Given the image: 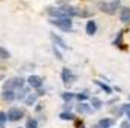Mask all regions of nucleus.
Instances as JSON below:
<instances>
[{"mask_svg":"<svg viewBox=\"0 0 130 128\" xmlns=\"http://www.w3.org/2000/svg\"><path fill=\"white\" fill-rule=\"evenodd\" d=\"M50 23L55 24V26H58V27H59L61 30H64V32H70V30L73 29V21H71V18H67V17L53 18V20H50Z\"/></svg>","mask_w":130,"mask_h":128,"instance_id":"obj_1","label":"nucleus"},{"mask_svg":"<svg viewBox=\"0 0 130 128\" xmlns=\"http://www.w3.org/2000/svg\"><path fill=\"white\" fill-rule=\"evenodd\" d=\"M118 6H120V0H112L110 3H100V5H98L100 11H103V12H106V14H110V15L117 12Z\"/></svg>","mask_w":130,"mask_h":128,"instance_id":"obj_2","label":"nucleus"},{"mask_svg":"<svg viewBox=\"0 0 130 128\" xmlns=\"http://www.w3.org/2000/svg\"><path fill=\"white\" fill-rule=\"evenodd\" d=\"M21 116H23V110L12 107V109H9V110H8L6 119H8V121H11V122H15V121H18V119H21Z\"/></svg>","mask_w":130,"mask_h":128,"instance_id":"obj_3","label":"nucleus"},{"mask_svg":"<svg viewBox=\"0 0 130 128\" xmlns=\"http://www.w3.org/2000/svg\"><path fill=\"white\" fill-rule=\"evenodd\" d=\"M23 83H24L23 78H11V80H8V81L5 83V89H6V91H11L12 88H21Z\"/></svg>","mask_w":130,"mask_h":128,"instance_id":"obj_4","label":"nucleus"},{"mask_svg":"<svg viewBox=\"0 0 130 128\" xmlns=\"http://www.w3.org/2000/svg\"><path fill=\"white\" fill-rule=\"evenodd\" d=\"M27 83H29V86H32V88H41L42 78H41L39 75H30V77L27 78Z\"/></svg>","mask_w":130,"mask_h":128,"instance_id":"obj_5","label":"nucleus"},{"mask_svg":"<svg viewBox=\"0 0 130 128\" xmlns=\"http://www.w3.org/2000/svg\"><path fill=\"white\" fill-rule=\"evenodd\" d=\"M97 32V24H95V21H88L86 23V33L88 35H94V33Z\"/></svg>","mask_w":130,"mask_h":128,"instance_id":"obj_6","label":"nucleus"},{"mask_svg":"<svg viewBox=\"0 0 130 128\" xmlns=\"http://www.w3.org/2000/svg\"><path fill=\"white\" fill-rule=\"evenodd\" d=\"M120 18H121V21L123 23H127L130 20V8H123L121 9V15H120Z\"/></svg>","mask_w":130,"mask_h":128,"instance_id":"obj_7","label":"nucleus"},{"mask_svg":"<svg viewBox=\"0 0 130 128\" xmlns=\"http://www.w3.org/2000/svg\"><path fill=\"white\" fill-rule=\"evenodd\" d=\"M52 38H53V41L59 45V47H62V48H68V45H67V42H65L64 39L61 38V36H58V35H55V33H52Z\"/></svg>","mask_w":130,"mask_h":128,"instance_id":"obj_8","label":"nucleus"},{"mask_svg":"<svg viewBox=\"0 0 130 128\" xmlns=\"http://www.w3.org/2000/svg\"><path fill=\"white\" fill-rule=\"evenodd\" d=\"M92 12L89 9H80V8H76V17H91Z\"/></svg>","mask_w":130,"mask_h":128,"instance_id":"obj_9","label":"nucleus"},{"mask_svg":"<svg viewBox=\"0 0 130 128\" xmlns=\"http://www.w3.org/2000/svg\"><path fill=\"white\" fill-rule=\"evenodd\" d=\"M62 80H64V83H70V80H71V72L68 68H62Z\"/></svg>","mask_w":130,"mask_h":128,"instance_id":"obj_10","label":"nucleus"},{"mask_svg":"<svg viewBox=\"0 0 130 128\" xmlns=\"http://www.w3.org/2000/svg\"><path fill=\"white\" fill-rule=\"evenodd\" d=\"M2 96H3V99H8V101H11V99H14L15 98V95H14V92L12 91H3V94H2Z\"/></svg>","mask_w":130,"mask_h":128,"instance_id":"obj_11","label":"nucleus"},{"mask_svg":"<svg viewBox=\"0 0 130 128\" xmlns=\"http://www.w3.org/2000/svg\"><path fill=\"white\" fill-rule=\"evenodd\" d=\"M110 125H112V121L110 119H101L98 122V127L100 128H110Z\"/></svg>","mask_w":130,"mask_h":128,"instance_id":"obj_12","label":"nucleus"},{"mask_svg":"<svg viewBox=\"0 0 130 128\" xmlns=\"http://www.w3.org/2000/svg\"><path fill=\"white\" fill-rule=\"evenodd\" d=\"M91 109H89V105H86V104H80L79 107H77V112L79 113H88Z\"/></svg>","mask_w":130,"mask_h":128,"instance_id":"obj_13","label":"nucleus"},{"mask_svg":"<svg viewBox=\"0 0 130 128\" xmlns=\"http://www.w3.org/2000/svg\"><path fill=\"white\" fill-rule=\"evenodd\" d=\"M95 83H97L98 86H100V88H101V89L106 92V94H112V89H110L107 84H104V83H101V81H95Z\"/></svg>","mask_w":130,"mask_h":128,"instance_id":"obj_14","label":"nucleus"},{"mask_svg":"<svg viewBox=\"0 0 130 128\" xmlns=\"http://www.w3.org/2000/svg\"><path fill=\"white\" fill-rule=\"evenodd\" d=\"M61 119H64V121H73L74 116H73V113H67V112H64V113H61Z\"/></svg>","mask_w":130,"mask_h":128,"instance_id":"obj_15","label":"nucleus"},{"mask_svg":"<svg viewBox=\"0 0 130 128\" xmlns=\"http://www.w3.org/2000/svg\"><path fill=\"white\" fill-rule=\"evenodd\" d=\"M91 102H92V105H94V109H100L101 105H103V102H101V99H98V98H92L91 99Z\"/></svg>","mask_w":130,"mask_h":128,"instance_id":"obj_16","label":"nucleus"},{"mask_svg":"<svg viewBox=\"0 0 130 128\" xmlns=\"http://www.w3.org/2000/svg\"><path fill=\"white\" fill-rule=\"evenodd\" d=\"M0 57L2 59H8L9 57V51L6 48H3V47H0Z\"/></svg>","mask_w":130,"mask_h":128,"instance_id":"obj_17","label":"nucleus"},{"mask_svg":"<svg viewBox=\"0 0 130 128\" xmlns=\"http://www.w3.org/2000/svg\"><path fill=\"white\" fill-rule=\"evenodd\" d=\"M36 127H38V122L35 119H29L27 124H26V128H36Z\"/></svg>","mask_w":130,"mask_h":128,"instance_id":"obj_18","label":"nucleus"},{"mask_svg":"<svg viewBox=\"0 0 130 128\" xmlns=\"http://www.w3.org/2000/svg\"><path fill=\"white\" fill-rule=\"evenodd\" d=\"M35 101H36V96L35 95H29L27 98H26V104H27V105H32Z\"/></svg>","mask_w":130,"mask_h":128,"instance_id":"obj_19","label":"nucleus"},{"mask_svg":"<svg viewBox=\"0 0 130 128\" xmlns=\"http://www.w3.org/2000/svg\"><path fill=\"white\" fill-rule=\"evenodd\" d=\"M121 39H123V32L118 33V38L115 39V45H118V47H123V42H121Z\"/></svg>","mask_w":130,"mask_h":128,"instance_id":"obj_20","label":"nucleus"},{"mask_svg":"<svg viewBox=\"0 0 130 128\" xmlns=\"http://www.w3.org/2000/svg\"><path fill=\"white\" fill-rule=\"evenodd\" d=\"M73 94H70V92H64V94H62V98H64L65 101H70V99H73Z\"/></svg>","mask_w":130,"mask_h":128,"instance_id":"obj_21","label":"nucleus"},{"mask_svg":"<svg viewBox=\"0 0 130 128\" xmlns=\"http://www.w3.org/2000/svg\"><path fill=\"white\" fill-rule=\"evenodd\" d=\"M5 122H6V113L0 112V125H3Z\"/></svg>","mask_w":130,"mask_h":128,"instance_id":"obj_22","label":"nucleus"},{"mask_svg":"<svg viewBox=\"0 0 130 128\" xmlns=\"http://www.w3.org/2000/svg\"><path fill=\"white\" fill-rule=\"evenodd\" d=\"M86 98H88L86 94H77V99H79V101H85Z\"/></svg>","mask_w":130,"mask_h":128,"instance_id":"obj_23","label":"nucleus"},{"mask_svg":"<svg viewBox=\"0 0 130 128\" xmlns=\"http://www.w3.org/2000/svg\"><path fill=\"white\" fill-rule=\"evenodd\" d=\"M53 51H55V54H56V56H58V59H59V60H62V59H64V57H62V54H61V53H59V50H58V48H56V47H55V48H53Z\"/></svg>","mask_w":130,"mask_h":128,"instance_id":"obj_24","label":"nucleus"},{"mask_svg":"<svg viewBox=\"0 0 130 128\" xmlns=\"http://www.w3.org/2000/svg\"><path fill=\"white\" fill-rule=\"evenodd\" d=\"M124 112H126L127 115L130 113V104H126V105H124Z\"/></svg>","mask_w":130,"mask_h":128,"instance_id":"obj_25","label":"nucleus"},{"mask_svg":"<svg viewBox=\"0 0 130 128\" xmlns=\"http://www.w3.org/2000/svg\"><path fill=\"white\" fill-rule=\"evenodd\" d=\"M121 128H129V122H124V124L121 125Z\"/></svg>","mask_w":130,"mask_h":128,"instance_id":"obj_26","label":"nucleus"},{"mask_svg":"<svg viewBox=\"0 0 130 128\" xmlns=\"http://www.w3.org/2000/svg\"><path fill=\"white\" fill-rule=\"evenodd\" d=\"M92 128H100V127H98V125H95V127H92Z\"/></svg>","mask_w":130,"mask_h":128,"instance_id":"obj_27","label":"nucleus"},{"mask_svg":"<svg viewBox=\"0 0 130 128\" xmlns=\"http://www.w3.org/2000/svg\"><path fill=\"white\" fill-rule=\"evenodd\" d=\"M129 118H130V113H129Z\"/></svg>","mask_w":130,"mask_h":128,"instance_id":"obj_28","label":"nucleus"},{"mask_svg":"<svg viewBox=\"0 0 130 128\" xmlns=\"http://www.w3.org/2000/svg\"><path fill=\"white\" fill-rule=\"evenodd\" d=\"M82 128H83V127H82Z\"/></svg>","mask_w":130,"mask_h":128,"instance_id":"obj_29","label":"nucleus"}]
</instances>
